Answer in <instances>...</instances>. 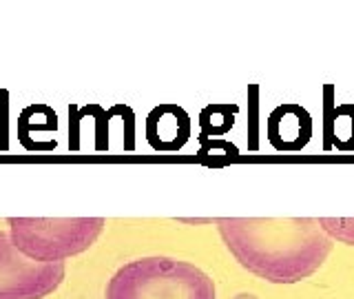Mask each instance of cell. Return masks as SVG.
<instances>
[{
	"instance_id": "1",
	"label": "cell",
	"mask_w": 354,
	"mask_h": 299,
	"mask_svg": "<svg viewBox=\"0 0 354 299\" xmlns=\"http://www.w3.org/2000/svg\"><path fill=\"white\" fill-rule=\"evenodd\" d=\"M215 224L239 266L270 284L308 280L335 246L315 217H221Z\"/></svg>"
},
{
	"instance_id": "2",
	"label": "cell",
	"mask_w": 354,
	"mask_h": 299,
	"mask_svg": "<svg viewBox=\"0 0 354 299\" xmlns=\"http://www.w3.org/2000/svg\"><path fill=\"white\" fill-rule=\"evenodd\" d=\"M104 299H217V288L195 264L153 255L120 266L106 284Z\"/></svg>"
},
{
	"instance_id": "3",
	"label": "cell",
	"mask_w": 354,
	"mask_h": 299,
	"mask_svg": "<svg viewBox=\"0 0 354 299\" xmlns=\"http://www.w3.org/2000/svg\"><path fill=\"white\" fill-rule=\"evenodd\" d=\"M9 239L38 264H60L88 251L104 233V217H9Z\"/></svg>"
},
{
	"instance_id": "10",
	"label": "cell",
	"mask_w": 354,
	"mask_h": 299,
	"mask_svg": "<svg viewBox=\"0 0 354 299\" xmlns=\"http://www.w3.org/2000/svg\"><path fill=\"white\" fill-rule=\"evenodd\" d=\"M69 118H71V142H69V149L75 151L77 149V105H69Z\"/></svg>"
},
{
	"instance_id": "7",
	"label": "cell",
	"mask_w": 354,
	"mask_h": 299,
	"mask_svg": "<svg viewBox=\"0 0 354 299\" xmlns=\"http://www.w3.org/2000/svg\"><path fill=\"white\" fill-rule=\"evenodd\" d=\"M324 98H326V142H324V149H332L335 147V120L339 118L337 116V107H335V87L332 84H326L324 87Z\"/></svg>"
},
{
	"instance_id": "8",
	"label": "cell",
	"mask_w": 354,
	"mask_h": 299,
	"mask_svg": "<svg viewBox=\"0 0 354 299\" xmlns=\"http://www.w3.org/2000/svg\"><path fill=\"white\" fill-rule=\"evenodd\" d=\"M257 93H259V87L252 84L250 87V142H248V149L254 151L259 147L257 144Z\"/></svg>"
},
{
	"instance_id": "11",
	"label": "cell",
	"mask_w": 354,
	"mask_h": 299,
	"mask_svg": "<svg viewBox=\"0 0 354 299\" xmlns=\"http://www.w3.org/2000/svg\"><path fill=\"white\" fill-rule=\"evenodd\" d=\"M230 299H259V297L252 295V293H237L235 297H230Z\"/></svg>"
},
{
	"instance_id": "4",
	"label": "cell",
	"mask_w": 354,
	"mask_h": 299,
	"mask_svg": "<svg viewBox=\"0 0 354 299\" xmlns=\"http://www.w3.org/2000/svg\"><path fill=\"white\" fill-rule=\"evenodd\" d=\"M64 262L38 264L20 255L0 230V299H42L64 282Z\"/></svg>"
},
{
	"instance_id": "6",
	"label": "cell",
	"mask_w": 354,
	"mask_h": 299,
	"mask_svg": "<svg viewBox=\"0 0 354 299\" xmlns=\"http://www.w3.org/2000/svg\"><path fill=\"white\" fill-rule=\"evenodd\" d=\"M319 226L332 242L354 246V217H319Z\"/></svg>"
},
{
	"instance_id": "5",
	"label": "cell",
	"mask_w": 354,
	"mask_h": 299,
	"mask_svg": "<svg viewBox=\"0 0 354 299\" xmlns=\"http://www.w3.org/2000/svg\"><path fill=\"white\" fill-rule=\"evenodd\" d=\"M84 116H93L95 118V149L97 151H106L109 149V120L115 116V107L104 111L97 105H86V107H77V118Z\"/></svg>"
},
{
	"instance_id": "9",
	"label": "cell",
	"mask_w": 354,
	"mask_h": 299,
	"mask_svg": "<svg viewBox=\"0 0 354 299\" xmlns=\"http://www.w3.org/2000/svg\"><path fill=\"white\" fill-rule=\"evenodd\" d=\"M210 149H224V151H228V155H239V151L232 147V144H228V142H210V140L202 142V151H199V155H206Z\"/></svg>"
}]
</instances>
